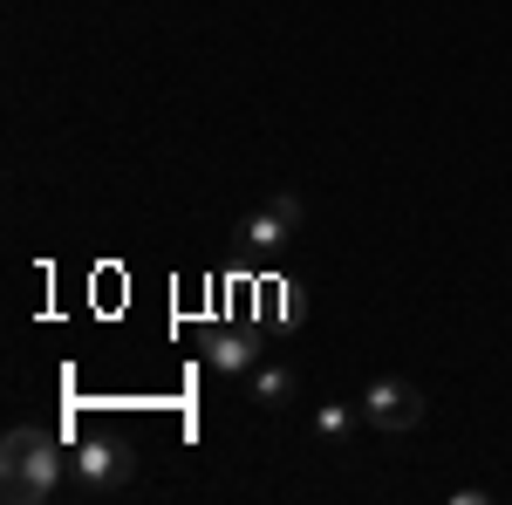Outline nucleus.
I'll use <instances>...</instances> for the list:
<instances>
[{"instance_id": "nucleus-2", "label": "nucleus", "mask_w": 512, "mask_h": 505, "mask_svg": "<svg viewBox=\"0 0 512 505\" xmlns=\"http://www.w3.org/2000/svg\"><path fill=\"white\" fill-rule=\"evenodd\" d=\"M424 417H431V403L410 376H376L362 396V424L383 430V437H410V430H424Z\"/></svg>"}, {"instance_id": "nucleus-7", "label": "nucleus", "mask_w": 512, "mask_h": 505, "mask_svg": "<svg viewBox=\"0 0 512 505\" xmlns=\"http://www.w3.org/2000/svg\"><path fill=\"white\" fill-rule=\"evenodd\" d=\"M315 430H321V444H349L355 410L349 403H315Z\"/></svg>"}, {"instance_id": "nucleus-1", "label": "nucleus", "mask_w": 512, "mask_h": 505, "mask_svg": "<svg viewBox=\"0 0 512 505\" xmlns=\"http://www.w3.org/2000/svg\"><path fill=\"white\" fill-rule=\"evenodd\" d=\"M69 485V451L41 424H14L0 437V499L7 505H48Z\"/></svg>"}, {"instance_id": "nucleus-6", "label": "nucleus", "mask_w": 512, "mask_h": 505, "mask_svg": "<svg viewBox=\"0 0 512 505\" xmlns=\"http://www.w3.org/2000/svg\"><path fill=\"white\" fill-rule=\"evenodd\" d=\"M294 389H301V376H294L287 362H260V369H253V403H260V410H287Z\"/></svg>"}, {"instance_id": "nucleus-3", "label": "nucleus", "mask_w": 512, "mask_h": 505, "mask_svg": "<svg viewBox=\"0 0 512 505\" xmlns=\"http://www.w3.org/2000/svg\"><path fill=\"white\" fill-rule=\"evenodd\" d=\"M130 471H137V458L117 437H82L76 451H69V485H76L82 499H103V492L130 485Z\"/></svg>"}, {"instance_id": "nucleus-4", "label": "nucleus", "mask_w": 512, "mask_h": 505, "mask_svg": "<svg viewBox=\"0 0 512 505\" xmlns=\"http://www.w3.org/2000/svg\"><path fill=\"white\" fill-rule=\"evenodd\" d=\"M233 239L246 246V253H280V246H294V239H301V198L274 192L260 212H246V219H239Z\"/></svg>"}, {"instance_id": "nucleus-5", "label": "nucleus", "mask_w": 512, "mask_h": 505, "mask_svg": "<svg viewBox=\"0 0 512 505\" xmlns=\"http://www.w3.org/2000/svg\"><path fill=\"white\" fill-rule=\"evenodd\" d=\"M205 362H212L219 376H253V369H260V342L239 335V328H212V335H205Z\"/></svg>"}]
</instances>
